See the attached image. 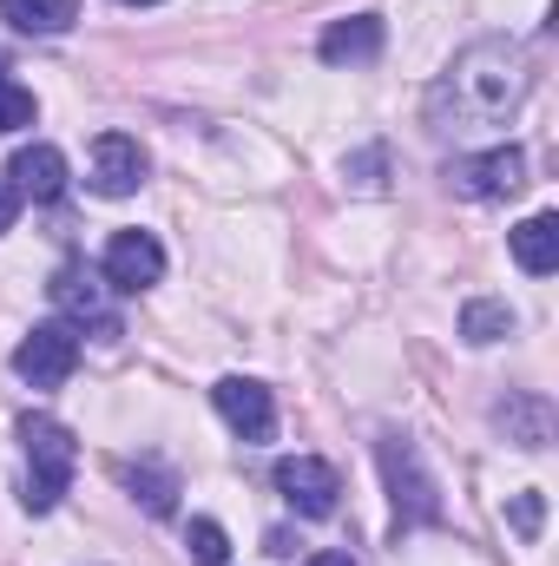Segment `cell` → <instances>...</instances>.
Wrapping results in <instances>:
<instances>
[{"label":"cell","instance_id":"obj_1","mask_svg":"<svg viewBox=\"0 0 559 566\" xmlns=\"http://www.w3.org/2000/svg\"><path fill=\"white\" fill-rule=\"evenodd\" d=\"M520 99H527V60H520V46L474 40L467 53H454V66L428 93V113H434L441 133H474V126L514 119Z\"/></svg>","mask_w":559,"mask_h":566},{"label":"cell","instance_id":"obj_2","mask_svg":"<svg viewBox=\"0 0 559 566\" xmlns=\"http://www.w3.org/2000/svg\"><path fill=\"white\" fill-rule=\"evenodd\" d=\"M20 448H27V507L53 514L60 494H66V481H73L80 441H73V428L53 422V416H27L20 422Z\"/></svg>","mask_w":559,"mask_h":566},{"label":"cell","instance_id":"obj_3","mask_svg":"<svg viewBox=\"0 0 559 566\" xmlns=\"http://www.w3.org/2000/svg\"><path fill=\"white\" fill-rule=\"evenodd\" d=\"M53 310L73 323V329H99V336H119V310H113V283L99 277V271H86V264H60L53 271Z\"/></svg>","mask_w":559,"mask_h":566},{"label":"cell","instance_id":"obj_4","mask_svg":"<svg viewBox=\"0 0 559 566\" xmlns=\"http://www.w3.org/2000/svg\"><path fill=\"white\" fill-rule=\"evenodd\" d=\"M13 369H20V382H33V389H60V382L80 369V336H73V323H33L27 343L13 349Z\"/></svg>","mask_w":559,"mask_h":566},{"label":"cell","instance_id":"obj_5","mask_svg":"<svg viewBox=\"0 0 559 566\" xmlns=\"http://www.w3.org/2000/svg\"><path fill=\"white\" fill-rule=\"evenodd\" d=\"M447 185L461 198H514L527 185V151L520 145H494V151H474V158H454L447 165Z\"/></svg>","mask_w":559,"mask_h":566},{"label":"cell","instance_id":"obj_6","mask_svg":"<svg viewBox=\"0 0 559 566\" xmlns=\"http://www.w3.org/2000/svg\"><path fill=\"white\" fill-rule=\"evenodd\" d=\"M277 494L296 507V514L329 521L336 501H342V474H336L323 454H289V461H277Z\"/></svg>","mask_w":559,"mask_h":566},{"label":"cell","instance_id":"obj_7","mask_svg":"<svg viewBox=\"0 0 559 566\" xmlns=\"http://www.w3.org/2000/svg\"><path fill=\"white\" fill-rule=\"evenodd\" d=\"M382 474H389V494H395V514H402V521H434V514H441V501H434V481L421 474L415 441L389 434V441H382Z\"/></svg>","mask_w":559,"mask_h":566},{"label":"cell","instance_id":"obj_8","mask_svg":"<svg viewBox=\"0 0 559 566\" xmlns=\"http://www.w3.org/2000/svg\"><path fill=\"white\" fill-rule=\"evenodd\" d=\"M99 277L113 283V290H151V283L165 277L158 238H151V231H113V244H106V258H99Z\"/></svg>","mask_w":559,"mask_h":566},{"label":"cell","instance_id":"obj_9","mask_svg":"<svg viewBox=\"0 0 559 566\" xmlns=\"http://www.w3.org/2000/svg\"><path fill=\"white\" fill-rule=\"evenodd\" d=\"M211 396H218V416L231 422V434H244V441H271V434H277V402H271L264 382H251V376H224Z\"/></svg>","mask_w":559,"mask_h":566},{"label":"cell","instance_id":"obj_10","mask_svg":"<svg viewBox=\"0 0 559 566\" xmlns=\"http://www.w3.org/2000/svg\"><path fill=\"white\" fill-rule=\"evenodd\" d=\"M145 185V145L126 133H99L93 139V191L99 198H133Z\"/></svg>","mask_w":559,"mask_h":566},{"label":"cell","instance_id":"obj_11","mask_svg":"<svg viewBox=\"0 0 559 566\" xmlns=\"http://www.w3.org/2000/svg\"><path fill=\"white\" fill-rule=\"evenodd\" d=\"M7 178H13V191H20V198L53 205V198L66 191V151H60V145H20V151H13V165H7Z\"/></svg>","mask_w":559,"mask_h":566},{"label":"cell","instance_id":"obj_12","mask_svg":"<svg viewBox=\"0 0 559 566\" xmlns=\"http://www.w3.org/2000/svg\"><path fill=\"white\" fill-rule=\"evenodd\" d=\"M329 66H369L376 53H382V20L376 13H349V20H336L329 33H323V46H316Z\"/></svg>","mask_w":559,"mask_h":566},{"label":"cell","instance_id":"obj_13","mask_svg":"<svg viewBox=\"0 0 559 566\" xmlns=\"http://www.w3.org/2000/svg\"><path fill=\"white\" fill-rule=\"evenodd\" d=\"M514 264L527 277H553L559 271V218L553 211H534L520 231H514Z\"/></svg>","mask_w":559,"mask_h":566},{"label":"cell","instance_id":"obj_14","mask_svg":"<svg viewBox=\"0 0 559 566\" xmlns=\"http://www.w3.org/2000/svg\"><path fill=\"white\" fill-rule=\"evenodd\" d=\"M0 20L13 33H66L80 20V7L73 0H0Z\"/></svg>","mask_w":559,"mask_h":566},{"label":"cell","instance_id":"obj_15","mask_svg":"<svg viewBox=\"0 0 559 566\" xmlns=\"http://www.w3.org/2000/svg\"><path fill=\"white\" fill-rule=\"evenodd\" d=\"M461 336H467V343H500V336H514V310L481 296V303L461 310Z\"/></svg>","mask_w":559,"mask_h":566},{"label":"cell","instance_id":"obj_16","mask_svg":"<svg viewBox=\"0 0 559 566\" xmlns=\"http://www.w3.org/2000/svg\"><path fill=\"white\" fill-rule=\"evenodd\" d=\"M126 481L139 488V501L151 507V514H171V507H178V474H171V468H151V461H139Z\"/></svg>","mask_w":559,"mask_h":566},{"label":"cell","instance_id":"obj_17","mask_svg":"<svg viewBox=\"0 0 559 566\" xmlns=\"http://www.w3.org/2000/svg\"><path fill=\"white\" fill-rule=\"evenodd\" d=\"M184 547H191V560L198 566H224L231 560V541H224L218 521H191V527H184Z\"/></svg>","mask_w":559,"mask_h":566},{"label":"cell","instance_id":"obj_18","mask_svg":"<svg viewBox=\"0 0 559 566\" xmlns=\"http://www.w3.org/2000/svg\"><path fill=\"white\" fill-rule=\"evenodd\" d=\"M27 126H33V93L0 73V133H27Z\"/></svg>","mask_w":559,"mask_h":566},{"label":"cell","instance_id":"obj_19","mask_svg":"<svg viewBox=\"0 0 559 566\" xmlns=\"http://www.w3.org/2000/svg\"><path fill=\"white\" fill-rule=\"evenodd\" d=\"M507 521H514V534H520V541H534V534H540V521H547V501L527 488V494H514V501H507Z\"/></svg>","mask_w":559,"mask_h":566},{"label":"cell","instance_id":"obj_20","mask_svg":"<svg viewBox=\"0 0 559 566\" xmlns=\"http://www.w3.org/2000/svg\"><path fill=\"white\" fill-rule=\"evenodd\" d=\"M13 218H20V191L13 178H0V231H13Z\"/></svg>","mask_w":559,"mask_h":566},{"label":"cell","instance_id":"obj_21","mask_svg":"<svg viewBox=\"0 0 559 566\" xmlns=\"http://www.w3.org/2000/svg\"><path fill=\"white\" fill-rule=\"evenodd\" d=\"M303 566H356V560H349V554H309Z\"/></svg>","mask_w":559,"mask_h":566},{"label":"cell","instance_id":"obj_22","mask_svg":"<svg viewBox=\"0 0 559 566\" xmlns=\"http://www.w3.org/2000/svg\"><path fill=\"white\" fill-rule=\"evenodd\" d=\"M119 7H158V0H119Z\"/></svg>","mask_w":559,"mask_h":566}]
</instances>
